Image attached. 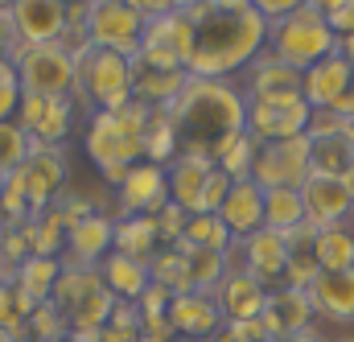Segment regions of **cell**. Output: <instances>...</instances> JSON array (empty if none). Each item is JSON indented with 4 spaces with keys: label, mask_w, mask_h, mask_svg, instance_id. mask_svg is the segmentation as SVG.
Listing matches in <instances>:
<instances>
[{
    "label": "cell",
    "mask_w": 354,
    "mask_h": 342,
    "mask_svg": "<svg viewBox=\"0 0 354 342\" xmlns=\"http://www.w3.org/2000/svg\"><path fill=\"white\" fill-rule=\"evenodd\" d=\"M177 132V149L189 157H218L248 132V95L231 79H194L181 87L174 103L165 107Z\"/></svg>",
    "instance_id": "obj_1"
},
{
    "label": "cell",
    "mask_w": 354,
    "mask_h": 342,
    "mask_svg": "<svg viewBox=\"0 0 354 342\" xmlns=\"http://www.w3.org/2000/svg\"><path fill=\"white\" fill-rule=\"evenodd\" d=\"M185 17H189L185 71L194 79H231L235 71H248L268 50V21L256 8L198 4Z\"/></svg>",
    "instance_id": "obj_2"
},
{
    "label": "cell",
    "mask_w": 354,
    "mask_h": 342,
    "mask_svg": "<svg viewBox=\"0 0 354 342\" xmlns=\"http://www.w3.org/2000/svg\"><path fill=\"white\" fill-rule=\"evenodd\" d=\"M50 305L58 309V318L66 322V330H75L79 339L99 334L111 322V314H115V297L107 293L99 268H79V264L62 268Z\"/></svg>",
    "instance_id": "obj_3"
},
{
    "label": "cell",
    "mask_w": 354,
    "mask_h": 342,
    "mask_svg": "<svg viewBox=\"0 0 354 342\" xmlns=\"http://www.w3.org/2000/svg\"><path fill=\"white\" fill-rule=\"evenodd\" d=\"M268 50L276 58H284L292 71H309L317 66L322 58H330L338 50V33L330 29L326 12L313 8V4H301L297 12H288L284 21L268 25Z\"/></svg>",
    "instance_id": "obj_4"
},
{
    "label": "cell",
    "mask_w": 354,
    "mask_h": 342,
    "mask_svg": "<svg viewBox=\"0 0 354 342\" xmlns=\"http://www.w3.org/2000/svg\"><path fill=\"white\" fill-rule=\"evenodd\" d=\"M79 66V95L95 111H120L132 99V58L103 50V46H83L75 54Z\"/></svg>",
    "instance_id": "obj_5"
},
{
    "label": "cell",
    "mask_w": 354,
    "mask_h": 342,
    "mask_svg": "<svg viewBox=\"0 0 354 342\" xmlns=\"http://www.w3.org/2000/svg\"><path fill=\"white\" fill-rule=\"evenodd\" d=\"M8 62L21 79V91L54 95V99H75L79 95V66H75V54L62 42H46V46H25L21 42Z\"/></svg>",
    "instance_id": "obj_6"
},
{
    "label": "cell",
    "mask_w": 354,
    "mask_h": 342,
    "mask_svg": "<svg viewBox=\"0 0 354 342\" xmlns=\"http://www.w3.org/2000/svg\"><path fill=\"white\" fill-rule=\"evenodd\" d=\"M83 149L99 165L103 181H111V186H120L136 161H145V141L136 132H128L111 111H95L91 116L87 132H83Z\"/></svg>",
    "instance_id": "obj_7"
},
{
    "label": "cell",
    "mask_w": 354,
    "mask_h": 342,
    "mask_svg": "<svg viewBox=\"0 0 354 342\" xmlns=\"http://www.w3.org/2000/svg\"><path fill=\"white\" fill-rule=\"evenodd\" d=\"M309 120H313V107L305 103L301 91L248 95V132L260 145H268V141H288V136H305L309 132Z\"/></svg>",
    "instance_id": "obj_8"
},
{
    "label": "cell",
    "mask_w": 354,
    "mask_h": 342,
    "mask_svg": "<svg viewBox=\"0 0 354 342\" xmlns=\"http://www.w3.org/2000/svg\"><path fill=\"white\" fill-rule=\"evenodd\" d=\"M145 12L128 0H91L87 17H83V29H87L91 46H103V50H115L124 58H136L140 46H145Z\"/></svg>",
    "instance_id": "obj_9"
},
{
    "label": "cell",
    "mask_w": 354,
    "mask_h": 342,
    "mask_svg": "<svg viewBox=\"0 0 354 342\" xmlns=\"http://www.w3.org/2000/svg\"><path fill=\"white\" fill-rule=\"evenodd\" d=\"M313 173V149L309 136H288V141H268L256 153L252 181L260 190H301Z\"/></svg>",
    "instance_id": "obj_10"
},
{
    "label": "cell",
    "mask_w": 354,
    "mask_h": 342,
    "mask_svg": "<svg viewBox=\"0 0 354 342\" xmlns=\"http://www.w3.org/2000/svg\"><path fill=\"white\" fill-rule=\"evenodd\" d=\"M305 136L313 149V173H330V177H351L354 173L351 120H342L338 111H313Z\"/></svg>",
    "instance_id": "obj_11"
},
{
    "label": "cell",
    "mask_w": 354,
    "mask_h": 342,
    "mask_svg": "<svg viewBox=\"0 0 354 342\" xmlns=\"http://www.w3.org/2000/svg\"><path fill=\"white\" fill-rule=\"evenodd\" d=\"M25 136H29V149L33 145H66L71 136V120H75V99H54V95H33V91H21V103H17V116H12Z\"/></svg>",
    "instance_id": "obj_12"
},
{
    "label": "cell",
    "mask_w": 354,
    "mask_h": 342,
    "mask_svg": "<svg viewBox=\"0 0 354 342\" xmlns=\"http://www.w3.org/2000/svg\"><path fill=\"white\" fill-rule=\"evenodd\" d=\"M185 83H189V71L174 54L140 50L132 58V95L145 99V103H153V107H169Z\"/></svg>",
    "instance_id": "obj_13"
},
{
    "label": "cell",
    "mask_w": 354,
    "mask_h": 342,
    "mask_svg": "<svg viewBox=\"0 0 354 342\" xmlns=\"http://www.w3.org/2000/svg\"><path fill=\"white\" fill-rule=\"evenodd\" d=\"M12 177L21 181V190H25V198L33 206V219H37V215H46L54 206V198H58V190L66 181V157H62V149L33 145L29 157L21 161V170L12 173Z\"/></svg>",
    "instance_id": "obj_14"
},
{
    "label": "cell",
    "mask_w": 354,
    "mask_h": 342,
    "mask_svg": "<svg viewBox=\"0 0 354 342\" xmlns=\"http://www.w3.org/2000/svg\"><path fill=\"white\" fill-rule=\"evenodd\" d=\"M115 202H120V219H136V215H157L169 202V173L165 165L153 161H136L128 177L115 186Z\"/></svg>",
    "instance_id": "obj_15"
},
{
    "label": "cell",
    "mask_w": 354,
    "mask_h": 342,
    "mask_svg": "<svg viewBox=\"0 0 354 342\" xmlns=\"http://www.w3.org/2000/svg\"><path fill=\"white\" fill-rule=\"evenodd\" d=\"M301 202H305V219L313 227H338V223H351L354 215L351 181L330 177V173H309V181L301 186Z\"/></svg>",
    "instance_id": "obj_16"
},
{
    "label": "cell",
    "mask_w": 354,
    "mask_h": 342,
    "mask_svg": "<svg viewBox=\"0 0 354 342\" xmlns=\"http://www.w3.org/2000/svg\"><path fill=\"white\" fill-rule=\"evenodd\" d=\"M235 252H239V268H243V272H252L268 293H272V289H284V272H288V244H284V235H280V231L260 227L256 235L239 240V244H235Z\"/></svg>",
    "instance_id": "obj_17"
},
{
    "label": "cell",
    "mask_w": 354,
    "mask_h": 342,
    "mask_svg": "<svg viewBox=\"0 0 354 342\" xmlns=\"http://www.w3.org/2000/svg\"><path fill=\"white\" fill-rule=\"evenodd\" d=\"M12 21L25 46H46V42H62L66 25H71V8L62 0H12Z\"/></svg>",
    "instance_id": "obj_18"
},
{
    "label": "cell",
    "mask_w": 354,
    "mask_h": 342,
    "mask_svg": "<svg viewBox=\"0 0 354 342\" xmlns=\"http://www.w3.org/2000/svg\"><path fill=\"white\" fill-rule=\"evenodd\" d=\"M351 79H354V62L342 54V50H334L330 58H322L317 66L305 71V79H301V95H305V103H309L313 111H334L338 99L346 95Z\"/></svg>",
    "instance_id": "obj_19"
},
{
    "label": "cell",
    "mask_w": 354,
    "mask_h": 342,
    "mask_svg": "<svg viewBox=\"0 0 354 342\" xmlns=\"http://www.w3.org/2000/svg\"><path fill=\"white\" fill-rule=\"evenodd\" d=\"M317 309H313V297L309 289H272L268 293V305H264V326L272 339H297L313 326Z\"/></svg>",
    "instance_id": "obj_20"
},
{
    "label": "cell",
    "mask_w": 354,
    "mask_h": 342,
    "mask_svg": "<svg viewBox=\"0 0 354 342\" xmlns=\"http://www.w3.org/2000/svg\"><path fill=\"white\" fill-rule=\"evenodd\" d=\"M169 326H174V334H185V339H214V334H223L227 318H223L214 293H177L169 301Z\"/></svg>",
    "instance_id": "obj_21"
},
{
    "label": "cell",
    "mask_w": 354,
    "mask_h": 342,
    "mask_svg": "<svg viewBox=\"0 0 354 342\" xmlns=\"http://www.w3.org/2000/svg\"><path fill=\"white\" fill-rule=\"evenodd\" d=\"M214 301L223 309L227 322H252V318H264V305H268V289L243 268H231L227 280L214 289Z\"/></svg>",
    "instance_id": "obj_22"
},
{
    "label": "cell",
    "mask_w": 354,
    "mask_h": 342,
    "mask_svg": "<svg viewBox=\"0 0 354 342\" xmlns=\"http://www.w3.org/2000/svg\"><path fill=\"white\" fill-rule=\"evenodd\" d=\"M66 248L79 268H99L115 248V223L107 215H87L66 231Z\"/></svg>",
    "instance_id": "obj_23"
},
{
    "label": "cell",
    "mask_w": 354,
    "mask_h": 342,
    "mask_svg": "<svg viewBox=\"0 0 354 342\" xmlns=\"http://www.w3.org/2000/svg\"><path fill=\"white\" fill-rule=\"evenodd\" d=\"M218 219L227 223V231H231L235 240L256 235V231L264 227V190H260L252 177H248V181H235L231 194H227V202L218 206Z\"/></svg>",
    "instance_id": "obj_24"
},
{
    "label": "cell",
    "mask_w": 354,
    "mask_h": 342,
    "mask_svg": "<svg viewBox=\"0 0 354 342\" xmlns=\"http://www.w3.org/2000/svg\"><path fill=\"white\" fill-rule=\"evenodd\" d=\"M165 173H169V202L181 206L185 215H198V206H202V190H206L210 173H214V161L181 153L177 161L165 165Z\"/></svg>",
    "instance_id": "obj_25"
},
{
    "label": "cell",
    "mask_w": 354,
    "mask_h": 342,
    "mask_svg": "<svg viewBox=\"0 0 354 342\" xmlns=\"http://www.w3.org/2000/svg\"><path fill=\"white\" fill-rule=\"evenodd\" d=\"M309 297H313V309L322 318H330V322H354V268L322 272L309 285Z\"/></svg>",
    "instance_id": "obj_26"
},
{
    "label": "cell",
    "mask_w": 354,
    "mask_h": 342,
    "mask_svg": "<svg viewBox=\"0 0 354 342\" xmlns=\"http://www.w3.org/2000/svg\"><path fill=\"white\" fill-rule=\"evenodd\" d=\"M99 276H103V285H107V293L115 301H140L149 293V285H153V272H149L145 260L120 256V252H111L99 264Z\"/></svg>",
    "instance_id": "obj_27"
},
{
    "label": "cell",
    "mask_w": 354,
    "mask_h": 342,
    "mask_svg": "<svg viewBox=\"0 0 354 342\" xmlns=\"http://www.w3.org/2000/svg\"><path fill=\"white\" fill-rule=\"evenodd\" d=\"M288 244V272H284V285L288 289H309L317 276H322V264H317V227L313 223H301L284 235Z\"/></svg>",
    "instance_id": "obj_28"
},
{
    "label": "cell",
    "mask_w": 354,
    "mask_h": 342,
    "mask_svg": "<svg viewBox=\"0 0 354 342\" xmlns=\"http://www.w3.org/2000/svg\"><path fill=\"white\" fill-rule=\"evenodd\" d=\"M120 256H132V260H149L161 252V235H157V223L149 215H136V219H115V248Z\"/></svg>",
    "instance_id": "obj_29"
},
{
    "label": "cell",
    "mask_w": 354,
    "mask_h": 342,
    "mask_svg": "<svg viewBox=\"0 0 354 342\" xmlns=\"http://www.w3.org/2000/svg\"><path fill=\"white\" fill-rule=\"evenodd\" d=\"M62 276V264L54 256H29L21 268H12V285L33 301V305H46L54 297V285Z\"/></svg>",
    "instance_id": "obj_30"
},
{
    "label": "cell",
    "mask_w": 354,
    "mask_h": 342,
    "mask_svg": "<svg viewBox=\"0 0 354 342\" xmlns=\"http://www.w3.org/2000/svg\"><path fill=\"white\" fill-rule=\"evenodd\" d=\"M177 248L185 252L194 293H214V289L227 280V272L235 268V264H231V252H210V248H194V244H177Z\"/></svg>",
    "instance_id": "obj_31"
},
{
    "label": "cell",
    "mask_w": 354,
    "mask_h": 342,
    "mask_svg": "<svg viewBox=\"0 0 354 342\" xmlns=\"http://www.w3.org/2000/svg\"><path fill=\"white\" fill-rule=\"evenodd\" d=\"M301 71H292L284 58H276L264 50L252 66H248V95H268V91H301Z\"/></svg>",
    "instance_id": "obj_32"
},
{
    "label": "cell",
    "mask_w": 354,
    "mask_h": 342,
    "mask_svg": "<svg viewBox=\"0 0 354 342\" xmlns=\"http://www.w3.org/2000/svg\"><path fill=\"white\" fill-rule=\"evenodd\" d=\"M317 264H322V272L354 268V227L351 223L317 227Z\"/></svg>",
    "instance_id": "obj_33"
},
{
    "label": "cell",
    "mask_w": 354,
    "mask_h": 342,
    "mask_svg": "<svg viewBox=\"0 0 354 342\" xmlns=\"http://www.w3.org/2000/svg\"><path fill=\"white\" fill-rule=\"evenodd\" d=\"M309 223L305 219V202H301V190H264V227L288 235L292 227Z\"/></svg>",
    "instance_id": "obj_34"
},
{
    "label": "cell",
    "mask_w": 354,
    "mask_h": 342,
    "mask_svg": "<svg viewBox=\"0 0 354 342\" xmlns=\"http://www.w3.org/2000/svg\"><path fill=\"white\" fill-rule=\"evenodd\" d=\"M149 272H153V285H161V289H169V293H194V285H189V264H185V252L181 248H161L157 256L149 260Z\"/></svg>",
    "instance_id": "obj_35"
},
{
    "label": "cell",
    "mask_w": 354,
    "mask_h": 342,
    "mask_svg": "<svg viewBox=\"0 0 354 342\" xmlns=\"http://www.w3.org/2000/svg\"><path fill=\"white\" fill-rule=\"evenodd\" d=\"M181 244H194V248H210V252H231L239 240L227 231V223H223L218 215H189Z\"/></svg>",
    "instance_id": "obj_36"
},
{
    "label": "cell",
    "mask_w": 354,
    "mask_h": 342,
    "mask_svg": "<svg viewBox=\"0 0 354 342\" xmlns=\"http://www.w3.org/2000/svg\"><path fill=\"white\" fill-rule=\"evenodd\" d=\"M177 157H181V149H177V132H174V124H169V111L157 107L153 120H149V132H145V161L169 165Z\"/></svg>",
    "instance_id": "obj_37"
},
{
    "label": "cell",
    "mask_w": 354,
    "mask_h": 342,
    "mask_svg": "<svg viewBox=\"0 0 354 342\" xmlns=\"http://www.w3.org/2000/svg\"><path fill=\"white\" fill-rule=\"evenodd\" d=\"M256 153H260V141H256L252 132H243V136H239L223 157H218V170H227L231 181H248L252 170H256Z\"/></svg>",
    "instance_id": "obj_38"
},
{
    "label": "cell",
    "mask_w": 354,
    "mask_h": 342,
    "mask_svg": "<svg viewBox=\"0 0 354 342\" xmlns=\"http://www.w3.org/2000/svg\"><path fill=\"white\" fill-rule=\"evenodd\" d=\"M29 157V136L17 120H0V173H17Z\"/></svg>",
    "instance_id": "obj_39"
},
{
    "label": "cell",
    "mask_w": 354,
    "mask_h": 342,
    "mask_svg": "<svg viewBox=\"0 0 354 342\" xmlns=\"http://www.w3.org/2000/svg\"><path fill=\"white\" fill-rule=\"evenodd\" d=\"M153 223H157V235H161V248H174L181 244V235H185V223H189V215L174 206V202H165L157 215H153Z\"/></svg>",
    "instance_id": "obj_40"
},
{
    "label": "cell",
    "mask_w": 354,
    "mask_h": 342,
    "mask_svg": "<svg viewBox=\"0 0 354 342\" xmlns=\"http://www.w3.org/2000/svg\"><path fill=\"white\" fill-rule=\"evenodd\" d=\"M17 103H21V79H17L12 62L0 58V120H12L17 116Z\"/></svg>",
    "instance_id": "obj_41"
},
{
    "label": "cell",
    "mask_w": 354,
    "mask_h": 342,
    "mask_svg": "<svg viewBox=\"0 0 354 342\" xmlns=\"http://www.w3.org/2000/svg\"><path fill=\"white\" fill-rule=\"evenodd\" d=\"M301 4H309V0H252V8L264 17L268 25H276V21H284L288 12H297Z\"/></svg>",
    "instance_id": "obj_42"
},
{
    "label": "cell",
    "mask_w": 354,
    "mask_h": 342,
    "mask_svg": "<svg viewBox=\"0 0 354 342\" xmlns=\"http://www.w3.org/2000/svg\"><path fill=\"white\" fill-rule=\"evenodd\" d=\"M227 334H231L235 342H272L264 318H252V322H227Z\"/></svg>",
    "instance_id": "obj_43"
},
{
    "label": "cell",
    "mask_w": 354,
    "mask_h": 342,
    "mask_svg": "<svg viewBox=\"0 0 354 342\" xmlns=\"http://www.w3.org/2000/svg\"><path fill=\"white\" fill-rule=\"evenodd\" d=\"M21 46V33H17V21L8 8H0V58H12Z\"/></svg>",
    "instance_id": "obj_44"
},
{
    "label": "cell",
    "mask_w": 354,
    "mask_h": 342,
    "mask_svg": "<svg viewBox=\"0 0 354 342\" xmlns=\"http://www.w3.org/2000/svg\"><path fill=\"white\" fill-rule=\"evenodd\" d=\"M128 4H136V8L145 12V21H153V17H165V12H174V8H169V0H128Z\"/></svg>",
    "instance_id": "obj_45"
},
{
    "label": "cell",
    "mask_w": 354,
    "mask_h": 342,
    "mask_svg": "<svg viewBox=\"0 0 354 342\" xmlns=\"http://www.w3.org/2000/svg\"><path fill=\"white\" fill-rule=\"evenodd\" d=\"M342 120H354V79H351V87H346V95L338 99V107H334Z\"/></svg>",
    "instance_id": "obj_46"
},
{
    "label": "cell",
    "mask_w": 354,
    "mask_h": 342,
    "mask_svg": "<svg viewBox=\"0 0 354 342\" xmlns=\"http://www.w3.org/2000/svg\"><path fill=\"white\" fill-rule=\"evenodd\" d=\"M309 4H313V8H322L326 17H334V12H342V8H351L354 0H309Z\"/></svg>",
    "instance_id": "obj_47"
},
{
    "label": "cell",
    "mask_w": 354,
    "mask_h": 342,
    "mask_svg": "<svg viewBox=\"0 0 354 342\" xmlns=\"http://www.w3.org/2000/svg\"><path fill=\"white\" fill-rule=\"evenodd\" d=\"M210 8H252V0H206Z\"/></svg>",
    "instance_id": "obj_48"
},
{
    "label": "cell",
    "mask_w": 354,
    "mask_h": 342,
    "mask_svg": "<svg viewBox=\"0 0 354 342\" xmlns=\"http://www.w3.org/2000/svg\"><path fill=\"white\" fill-rule=\"evenodd\" d=\"M198 4H206V0H169L174 12H189V8H198Z\"/></svg>",
    "instance_id": "obj_49"
},
{
    "label": "cell",
    "mask_w": 354,
    "mask_h": 342,
    "mask_svg": "<svg viewBox=\"0 0 354 342\" xmlns=\"http://www.w3.org/2000/svg\"><path fill=\"white\" fill-rule=\"evenodd\" d=\"M272 342H322L313 330H305V334H297V339H272Z\"/></svg>",
    "instance_id": "obj_50"
},
{
    "label": "cell",
    "mask_w": 354,
    "mask_h": 342,
    "mask_svg": "<svg viewBox=\"0 0 354 342\" xmlns=\"http://www.w3.org/2000/svg\"><path fill=\"white\" fill-rule=\"evenodd\" d=\"M338 50H342V54H346V58L354 62V33H351V37H342V42H338Z\"/></svg>",
    "instance_id": "obj_51"
},
{
    "label": "cell",
    "mask_w": 354,
    "mask_h": 342,
    "mask_svg": "<svg viewBox=\"0 0 354 342\" xmlns=\"http://www.w3.org/2000/svg\"><path fill=\"white\" fill-rule=\"evenodd\" d=\"M210 342H235V339H231V334H227V326H223V334H214Z\"/></svg>",
    "instance_id": "obj_52"
},
{
    "label": "cell",
    "mask_w": 354,
    "mask_h": 342,
    "mask_svg": "<svg viewBox=\"0 0 354 342\" xmlns=\"http://www.w3.org/2000/svg\"><path fill=\"white\" fill-rule=\"evenodd\" d=\"M4 280H12V272H4V268H0V285H4Z\"/></svg>",
    "instance_id": "obj_53"
},
{
    "label": "cell",
    "mask_w": 354,
    "mask_h": 342,
    "mask_svg": "<svg viewBox=\"0 0 354 342\" xmlns=\"http://www.w3.org/2000/svg\"><path fill=\"white\" fill-rule=\"evenodd\" d=\"M0 8H12V0H0Z\"/></svg>",
    "instance_id": "obj_54"
},
{
    "label": "cell",
    "mask_w": 354,
    "mask_h": 342,
    "mask_svg": "<svg viewBox=\"0 0 354 342\" xmlns=\"http://www.w3.org/2000/svg\"><path fill=\"white\" fill-rule=\"evenodd\" d=\"M346 181H351V190H354V173H351V177H346Z\"/></svg>",
    "instance_id": "obj_55"
},
{
    "label": "cell",
    "mask_w": 354,
    "mask_h": 342,
    "mask_svg": "<svg viewBox=\"0 0 354 342\" xmlns=\"http://www.w3.org/2000/svg\"><path fill=\"white\" fill-rule=\"evenodd\" d=\"M338 342H354V339H338Z\"/></svg>",
    "instance_id": "obj_56"
},
{
    "label": "cell",
    "mask_w": 354,
    "mask_h": 342,
    "mask_svg": "<svg viewBox=\"0 0 354 342\" xmlns=\"http://www.w3.org/2000/svg\"><path fill=\"white\" fill-rule=\"evenodd\" d=\"M351 227H354V215H351Z\"/></svg>",
    "instance_id": "obj_57"
},
{
    "label": "cell",
    "mask_w": 354,
    "mask_h": 342,
    "mask_svg": "<svg viewBox=\"0 0 354 342\" xmlns=\"http://www.w3.org/2000/svg\"><path fill=\"white\" fill-rule=\"evenodd\" d=\"M58 342H62V339H58Z\"/></svg>",
    "instance_id": "obj_58"
}]
</instances>
